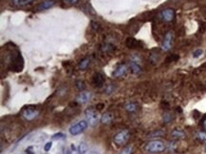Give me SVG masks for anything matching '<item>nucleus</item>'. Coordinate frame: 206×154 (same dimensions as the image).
Wrapping results in <instances>:
<instances>
[{
  "label": "nucleus",
  "instance_id": "4",
  "mask_svg": "<svg viewBox=\"0 0 206 154\" xmlns=\"http://www.w3.org/2000/svg\"><path fill=\"white\" fill-rule=\"evenodd\" d=\"M128 138H129V131H128L127 129H124L115 135L113 141H114V143L117 145V146H122V145L126 143Z\"/></svg>",
  "mask_w": 206,
  "mask_h": 154
},
{
  "label": "nucleus",
  "instance_id": "20",
  "mask_svg": "<svg viewBox=\"0 0 206 154\" xmlns=\"http://www.w3.org/2000/svg\"><path fill=\"white\" fill-rule=\"evenodd\" d=\"M52 138L53 139V140H65L66 135L64 134V133H62V132H58V133H55V134H53Z\"/></svg>",
  "mask_w": 206,
  "mask_h": 154
},
{
  "label": "nucleus",
  "instance_id": "16",
  "mask_svg": "<svg viewBox=\"0 0 206 154\" xmlns=\"http://www.w3.org/2000/svg\"><path fill=\"white\" fill-rule=\"evenodd\" d=\"M88 149V145H86V143H85V142H82V143L79 145V147H78V152H79V154H85V153H86Z\"/></svg>",
  "mask_w": 206,
  "mask_h": 154
},
{
  "label": "nucleus",
  "instance_id": "6",
  "mask_svg": "<svg viewBox=\"0 0 206 154\" xmlns=\"http://www.w3.org/2000/svg\"><path fill=\"white\" fill-rule=\"evenodd\" d=\"M160 17L165 22H171L175 17V11L172 9H165L161 11Z\"/></svg>",
  "mask_w": 206,
  "mask_h": 154
},
{
  "label": "nucleus",
  "instance_id": "19",
  "mask_svg": "<svg viewBox=\"0 0 206 154\" xmlns=\"http://www.w3.org/2000/svg\"><path fill=\"white\" fill-rule=\"evenodd\" d=\"M184 133L181 131V130H178V129H175L172 131V136L174 138H183L184 137Z\"/></svg>",
  "mask_w": 206,
  "mask_h": 154
},
{
  "label": "nucleus",
  "instance_id": "29",
  "mask_svg": "<svg viewBox=\"0 0 206 154\" xmlns=\"http://www.w3.org/2000/svg\"><path fill=\"white\" fill-rule=\"evenodd\" d=\"M65 2L68 3V4L73 5V4H76V3L78 2V0H65Z\"/></svg>",
  "mask_w": 206,
  "mask_h": 154
},
{
  "label": "nucleus",
  "instance_id": "30",
  "mask_svg": "<svg viewBox=\"0 0 206 154\" xmlns=\"http://www.w3.org/2000/svg\"><path fill=\"white\" fill-rule=\"evenodd\" d=\"M203 128H204V129L206 130V118H205L204 121H203Z\"/></svg>",
  "mask_w": 206,
  "mask_h": 154
},
{
  "label": "nucleus",
  "instance_id": "23",
  "mask_svg": "<svg viewBox=\"0 0 206 154\" xmlns=\"http://www.w3.org/2000/svg\"><path fill=\"white\" fill-rule=\"evenodd\" d=\"M76 87L79 90H84L86 88V86H85V83H84L83 81L78 80V81H76Z\"/></svg>",
  "mask_w": 206,
  "mask_h": 154
},
{
  "label": "nucleus",
  "instance_id": "9",
  "mask_svg": "<svg viewBox=\"0 0 206 154\" xmlns=\"http://www.w3.org/2000/svg\"><path fill=\"white\" fill-rule=\"evenodd\" d=\"M126 70H127L126 65L121 64V65H119V66L114 70V72H113L112 75L114 77H121V76H123V75L125 74V72H126Z\"/></svg>",
  "mask_w": 206,
  "mask_h": 154
},
{
  "label": "nucleus",
  "instance_id": "10",
  "mask_svg": "<svg viewBox=\"0 0 206 154\" xmlns=\"http://www.w3.org/2000/svg\"><path fill=\"white\" fill-rule=\"evenodd\" d=\"M125 46L129 49H136L141 46V42L133 37H128L127 39L125 40Z\"/></svg>",
  "mask_w": 206,
  "mask_h": 154
},
{
  "label": "nucleus",
  "instance_id": "26",
  "mask_svg": "<svg viewBox=\"0 0 206 154\" xmlns=\"http://www.w3.org/2000/svg\"><path fill=\"white\" fill-rule=\"evenodd\" d=\"M197 138L201 141H206V133L205 132H199L197 135Z\"/></svg>",
  "mask_w": 206,
  "mask_h": 154
},
{
  "label": "nucleus",
  "instance_id": "13",
  "mask_svg": "<svg viewBox=\"0 0 206 154\" xmlns=\"http://www.w3.org/2000/svg\"><path fill=\"white\" fill-rule=\"evenodd\" d=\"M91 98V93L90 92H81L77 96L76 101L81 103V104H86L88 103Z\"/></svg>",
  "mask_w": 206,
  "mask_h": 154
},
{
  "label": "nucleus",
  "instance_id": "27",
  "mask_svg": "<svg viewBox=\"0 0 206 154\" xmlns=\"http://www.w3.org/2000/svg\"><path fill=\"white\" fill-rule=\"evenodd\" d=\"M202 53H203V51L201 49H198L197 51H195L193 52V57H195V58H199V56H201Z\"/></svg>",
  "mask_w": 206,
  "mask_h": 154
},
{
  "label": "nucleus",
  "instance_id": "14",
  "mask_svg": "<svg viewBox=\"0 0 206 154\" xmlns=\"http://www.w3.org/2000/svg\"><path fill=\"white\" fill-rule=\"evenodd\" d=\"M129 67H130V69L131 70H132V72L133 73H135V74H138V73H140L142 72V68L141 66L137 63V62L135 60H132V61H130V63H129Z\"/></svg>",
  "mask_w": 206,
  "mask_h": 154
},
{
  "label": "nucleus",
  "instance_id": "31",
  "mask_svg": "<svg viewBox=\"0 0 206 154\" xmlns=\"http://www.w3.org/2000/svg\"><path fill=\"white\" fill-rule=\"evenodd\" d=\"M71 149H72V150H75V147H74V145H71Z\"/></svg>",
  "mask_w": 206,
  "mask_h": 154
},
{
  "label": "nucleus",
  "instance_id": "22",
  "mask_svg": "<svg viewBox=\"0 0 206 154\" xmlns=\"http://www.w3.org/2000/svg\"><path fill=\"white\" fill-rule=\"evenodd\" d=\"M132 153H133V147L127 146V147H125L119 154H132Z\"/></svg>",
  "mask_w": 206,
  "mask_h": 154
},
{
  "label": "nucleus",
  "instance_id": "12",
  "mask_svg": "<svg viewBox=\"0 0 206 154\" xmlns=\"http://www.w3.org/2000/svg\"><path fill=\"white\" fill-rule=\"evenodd\" d=\"M55 5V2L53 1V0H46V1L42 2L41 4L38 5L37 7V10L38 11H46V10H49L52 7Z\"/></svg>",
  "mask_w": 206,
  "mask_h": 154
},
{
  "label": "nucleus",
  "instance_id": "1",
  "mask_svg": "<svg viewBox=\"0 0 206 154\" xmlns=\"http://www.w3.org/2000/svg\"><path fill=\"white\" fill-rule=\"evenodd\" d=\"M145 149L146 151L150 153H159V152H163V150L165 149V146L162 141L155 140V141L149 142V143L146 145Z\"/></svg>",
  "mask_w": 206,
  "mask_h": 154
},
{
  "label": "nucleus",
  "instance_id": "28",
  "mask_svg": "<svg viewBox=\"0 0 206 154\" xmlns=\"http://www.w3.org/2000/svg\"><path fill=\"white\" fill-rule=\"evenodd\" d=\"M52 142H47V143L45 145V147H44V150L45 151H49V150L52 149Z\"/></svg>",
  "mask_w": 206,
  "mask_h": 154
},
{
  "label": "nucleus",
  "instance_id": "3",
  "mask_svg": "<svg viewBox=\"0 0 206 154\" xmlns=\"http://www.w3.org/2000/svg\"><path fill=\"white\" fill-rule=\"evenodd\" d=\"M85 114H86V120H88V124L92 127L96 126L98 121H99V117H98V114L96 110H95L94 108H89L88 109H86L85 111Z\"/></svg>",
  "mask_w": 206,
  "mask_h": 154
},
{
  "label": "nucleus",
  "instance_id": "17",
  "mask_svg": "<svg viewBox=\"0 0 206 154\" xmlns=\"http://www.w3.org/2000/svg\"><path fill=\"white\" fill-rule=\"evenodd\" d=\"M11 1L16 6H25L27 4H31L34 0H11Z\"/></svg>",
  "mask_w": 206,
  "mask_h": 154
},
{
  "label": "nucleus",
  "instance_id": "5",
  "mask_svg": "<svg viewBox=\"0 0 206 154\" xmlns=\"http://www.w3.org/2000/svg\"><path fill=\"white\" fill-rule=\"evenodd\" d=\"M23 67H24V60L21 54L18 52L16 55L13 56V60H11V69L15 70V72H19V70H22Z\"/></svg>",
  "mask_w": 206,
  "mask_h": 154
},
{
  "label": "nucleus",
  "instance_id": "24",
  "mask_svg": "<svg viewBox=\"0 0 206 154\" xmlns=\"http://www.w3.org/2000/svg\"><path fill=\"white\" fill-rule=\"evenodd\" d=\"M90 26H91V28H92V29H94V31H99L100 29V25L98 24L97 22H95V21H93V20H92V21L90 22Z\"/></svg>",
  "mask_w": 206,
  "mask_h": 154
},
{
  "label": "nucleus",
  "instance_id": "21",
  "mask_svg": "<svg viewBox=\"0 0 206 154\" xmlns=\"http://www.w3.org/2000/svg\"><path fill=\"white\" fill-rule=\"evenodd\" d=\"M125 109H126L127 111H130V112H133L135 111L137 109V105L134 103H129L127 104L126 106H125Z\"/></svg>",
  "mask_w": 206,
  "mask_h": 154
},
{
  "label": "nucleus",
  "instance_id": "7",
  "mask_svg": "<svg viewBox=\"0 0 206 154\" xmlns=\"http://www.w3.org/2000/svg\"><path fill=\"white\" fill-rule=\"evenodd\" d=\"M172 41H173L172 32H171V31H168V32H167V33L165 34V39H163V45H162L163 51L167 52V51H169V50L171 49V47H172Z\"/></svg>",
  "mask_w": 206,
  "mask_h": 154
},
{
  "label": "nucleus",
  "instance_id": "8",
  "mask_svg": "<svg viewBox=\"0 0 206 154\" xmlns=\"http://www.w3.org/2000/svg\"><path fill=\"white\" fill-rule=\"evenodd\" d=\"M39 114V111L35 108H28L26 109H24L23 111V116L25 119H27L28 121L33 120L34 118L37 117V115Z\"/></svg>",
  "mask_w": 206,
  "mask_h": 154
},
{
  "label": "nucleus",
  "instance_id": "2",
  "mask_svg": "<svg viewBox=\"0 0 206 154\" xmlns=\"http://www.w3.org/2000/svg\"><path fill=\"white\" fill-rule=\"evenodd\" d=\"M88 122L85 120L79 121L78 123L74 124L73 126H71L70 128V133L71 135H78L80 133H82L84 130H85L86 128H88Z\"/></svg>",
  "mask_w": 206,
  "mask_h": 154
},
{
  "label": "nucleus",
  "instance_id": "11",
  "mask_svg": "<svg viewBox=\"0 0 206 154\" xmlns=\"http://www.w3.org/2000/svg\"><path fill=\"white\" fill-rule=\"evenodd\" d=\"M92 83L93 85H95L96 87H102L103 84L104 83V77L102 73L97 72L96 74H94L93 79H92Z\"/></svg>",
  "mask_w": 206,
  "mask_h": 154
},
{
  "label": "nucleus",
  "instance_id": "15",
  "mask_svg": "<svg viewBox=\"0 0 206 154\" xmlns=\"http://www.w3.org/2000/svg\"><path fill=\"white\" fill-rule=\"evenodd\" d=\"M112 119H113V116L111 113H109V112H106V113H104L102 115V117H101V122L103 124H110L112 122Z\"/></svg>",
  "mask_w": 206,
  "mask_h": 154
},
{
  "label": "nucleus",
  "instance_id": "25",
  "mask_svg": "<svg viewBox=\"0 0 206 154\" xmlns=\"http://www.w3.org/2000/svg\"><path fill=\"white\" fill-rule=\"evenodd\" d=\"M112 45H110V44H104V45L103 46V52H111L112 51Z\"/></svg>",
  "mask_w": 206,
  "mask_h": 154
},
{
  "label": "nucleus",
  "instance_id": "18",
  "mask_svg": "<svg viewBox=\"0 0 206 154\" xmlns=\"http://www.w3.org/2000/svg\"><path fill=\"white\" fill-rule=\"evenodd\" d=\"M88 65H89V59L88 58H85V59H83L81 62H80L79 69L82 70H85L86 68H88Z\"/></svg>",
  "mask_w": 206,
  "mask_h": 154
}]
</instances>
